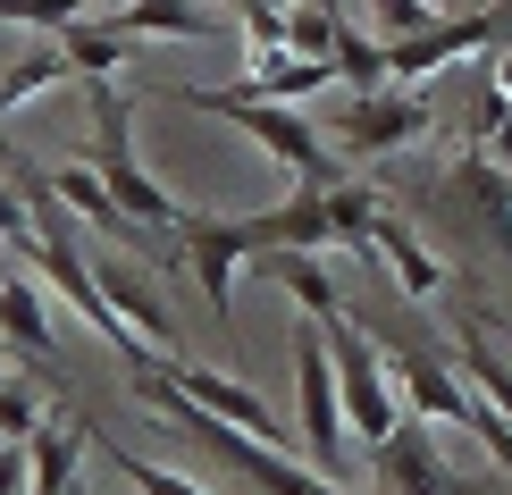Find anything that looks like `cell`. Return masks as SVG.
<instances>
[{
    "mask_svg": "<svg viewBox=\"0 0 512 495\" xmlns=\"http://www.w3.org/2000/svg\"><path fill=\"white\" fill-rule=\"evenodd\" d=\"M168 101H177V110H202V118L244 126V135L261 143V152L286 168L294 185H311V193L345 185V152H336V143L319 135L294 101H261V93H244V84H168Z\"/></svg>",
    "mask_w": 512,
    "mask_h": 495,
    "instance_id": "1",
    "label": "cell"
},
{
    "mask_svg": "<svg viewBox=\"0 0 512 495\" xmlns=\"http://www.w3.org/2000/svg\"><path fill=\"white\" fill-rule=\"evenodd\" d=\"M84 118H93V152H84V168L110 185V202H118L135 227H152V235L177 244V219H185V210L168 202V185H160L152 168H143V152H135V93H118L110 76H93V84H84Z\"/></svg>",
    "mask_w": 512,
    "mask_h": 495,
    "instance_id": "2",
    "label": "cell"
},
{
    "mask_svg": "<svg viewBox=\"0 0 512 495\" xmlns=\"http://www.w3.org/2000/svg\"><path fill=\"white\" fill-rule=\"evenodd\" d=\"M294 386H303V428L294 437L311 445V470H328L336 487L353 479V420H345V386H336V353L328 328L303 311L294 319Z\"/></svg>",
    "mask_w": 512,
    "mask_h": 495,
    "instance_id": "3",
    "label": "cell"
},
{
    "mask_svg": "<svg viewBox=\"0 0 512 495\" xmlns=\"http://www.w3.org/2000/svg\"><path fill=\"white\" fill-rule=\"evenodd\" d=\"M429 135V101L420 84H378V93H336V118H328V143L345 160H387V152H412Z\"/></svg>",
    "mask_w": 512,
    "mask_h": 495,
    "instance_id": "4",
    "label": "cell"
},
{
    "mask_svg": "<svg viewBox=\"0 0 512 495\" xmlns=\"http://www.w3.org/2000/svg\"><path fill=\"white\" fill-rule=\"evenodd\" d=\"M319 328H328V353H336V386H345V420H353V437H361V445H378V437L403 420L395 378H387V361H378V336L361 328L353 311L319 319Z\"/></svg>",
    "mask_w": 512,
    "mask_h": 495,
    "instance_id": "5",
    "label": "cell"
},
{
    "mask_svg": "<svg viewBox=\"0 0 512 495\" xmlns=\"http://www.w3.org/2000/svg\"><path fill=\"white\" fill-rule=\"evenodd\" d=\"M496 42H512V0L471 9V17H429L420 34H395L387 68H395V84H429L437 68H454V59H471V51H496Z\"/></svg>",
    "mask_w": 512,
    "mask_h": 495,
    "instance_id": "6",
    "label": "cell"
},
{
    "mask_svg": "<svg viewBox=\"0 0 512 495\" xmlns=\"http://www.w3.org/2000/svg\"><path fill=\"white\" fill-rule=\"evenodd\" d=\"M370 479H378V495H487L479 479H462V470L437 462V428L420 412H403L387 437L370 445Z\"/></svg>",
    "mask_w": 512,
    "mask_h": 495,
    "instance_id": "7",
    "label": "cell"
},
{
    "mask_svg": "<svg viewBox=\"0 0 512 495\" xmlns=\"http://www.w3.org/2000/svg\"><path fill=\"white\" fill-rule=\"evenodd\" d=\"M429 202L445 210V219L471 227L479 244L504 261V277H512V177H504L496 160H487V152H462V160H454V177H445Z\"/></svg>",
    "mask_w": 512,
    "mask_h": 495,
    "instance_id": "8",
    "label": "cell"
},
{
    "mask_svg": "<svg viewBox=\"0 0 512 495\" xmlns=\"http://www.w3.org/2000/svg\"><path fill=\"white\" fill-rule=\"evenodd\" d=\"M168 386H185V395L202 403V412H219V420H236L244 437H261V445H286L294 428H277V412L261 395H252L244 378H227V370H202V361H168Z\"/></svg>",
    "mask_w": 512,
    "mask_h": 495,
    "instance_id": "9",
    "label": "cell"
},
{
    "mask_svg": "<svg viewBox=\"0 0 512 495\" xmlns=\"http://www.w3.org/2000/svg\"><path fill=\"white\" fill-rule=\"evenodd\" d=\"M0 344H9L17 361H26V370L51 386L59 370V344H51V319H42V277L34 269H17V277H0Z\"/></svg>",
    "mask_w": 512,
    "mask_h": 495,
    "instance_id": "10",
    "label": "cell"
},
{
    "mask_svg": "<svg viewBox=\"0 0 512 495\" xmlns=\"http://www.w3.org/2000/svg\"><path fill=\"white\" fill-rule=\"evenodd\" d=\"M42 185H51L59 202H68L76 219H84V227H101V235H118L126 252H143V261H160V235L126 219V210L110 202V185H101V177H93V168H84V160H68V168H51V177H42Z\"/></svg>",
    "mask_w": 512,
    "mask_h": 495,
    "instance_id": "11",
    "label": "cell"
},
{
    "mask_svg": "<svg viewBox=\"0 0 512 495\" xmlns=\"http://www.w3.org/2000/svg\"><path fill=\"white\" fill-rule=\"evenodd\" d=\"M370 252L395 269V286L412 294V303H437V294H445V269H437V252L420 244V235L403 227L395 210H378V219H370Z\"/></svg>",
    "mask_w": 512,
    "mask_h": 495,
    "instance_id": "12",
    "label": "cell"
},
{
    "mask_svg": "<svg viewBox=\"0 0 512 495\" xmlns=\"http://www.w3.org/2000/svg\"><path fill=\"white\" fill-rule=\"evenodd\" d=\"M244 93H261V101H303V93H336V59H303V51H252V76H244Z\"/></svg>",
    "mask_w": 512,
    "mask_h": 495,
    "instance_id": "13",
    "label": "cell"
},
{
    "mask_svg": "<svg viewBox=\"0 0 512 495\" xmlns=\"http://www.w3.org/2000/svg\"><path fill=\"white\" fill-rule=\"evenodd\" d=\"M93 277H101V294H110V311L126 319V328H135L143 344H152V353H168V361H177V319H168V311H160V294H152V286H143V277H135V269H110V261H101Z\"/></svg>",
    "mask_w": 512,
    "mask_h": 495,
    "instance_id": "14",
    "label": "cell"
},
{
    "mask_svg": "<svg viewBox=\"0 0 512 495\" xmlns=\"http://www.w3.org/2000/svg\"><path fill=\"white\" fill-rule=\"evenodd\" d=\"M252 269H261L277 294H294V303H303L311 319H336V311H345V294H336V277L319 269V252H261Z\"/></svg>",
    "mask_w": 512,
    "mask_h": 495,
    "instance_id": "15",
    "label": "cell"
},
{
    "mask_svg": "<svg viewBox=\"0 0 512 495\" xmlns=\"http://www.w3.org/2000/svg\"><path fill=\"white\" fill-rule=\"evenodd\" d=\"M93 454V428L68 420V428H42L34 437V462H26V495H76V462Z\"/></svg>",
    "mask_w": 512,
    "mask_h": 495,
    "instance_id": "16",
    "label": "cell"
},
{
    "mask_svg": "<svg viewBox=\"0 0 512 495\" xmlns=\"http://www.w3.org/2000/svg\"><path fill=\"white\" fill-rule=\"evenodd\" d=\"M59 84H76V68H68V51H59V42H34V51H17L9 68H0V118L26 110V101H42V93H59Z\"/></svg>",
    "mask_w": 512,
    "mask_h": 495,
    "instance_id": "17",
    "label": "cell"
},
{
    "mask_svg": "<svg viewBox=\"0 0 512 495\" xmlns=\"http://www.w3.org/2000/svg\"><path fill=\"white\" fill-rule=\"evenodd\" d=\"M51 42L68 51L76 84H93V76H118V68H126V51H135V34H118V17H110V26H84V17H68V26H59Z\"/></svg>",
    "mask_w": 512,
    "mask_h": 495,
    "instance_id": "18",
    "label": "cell"
},
{
    "mask_svg": "<svg viewBox=\"0 0 512 495\" xmlns=\"http://www.w3.org/2000/svg\"><path fill=\"white\" fill-rule=\"evenodd\" d=\"M118 17V34H168V42H210L219 26L202 17V0H126V9H110Z\"/></svg>",
    "mask_w": 512,
    "mask_h": 495,
    "instance_id": "19",
    "label": "cell"
},
{
    "mask_svg": "<svg viewBox=\"0 0 512 495\" xmlns=\"http://www.w3.org/2000/svg\"><path fill=\"white\" fill-rule=\"evenodd\" d=\"M336 93H378V84H395L387 68V34H370V26H336Z\"/></svg>",
    "mask_w": 512,
    "mask_h": 495,
    "instance_id": "20",
    "label": "cell"
},
{
    "mask_svg": "<svg viewBox=\"0 0 512 495\" xmlns=\"http://www.w3.org/2000/svg\"><path fill=\"white\" fill-rule=\"evenodd\" d=\"M93 454L110 462V470H118V479L135 487V495H210V487H194V479H185V470H160L152 454H135V445H118V437H101V428H93Z\"/></svg>",
    "mask_w": 512,
    "mask_h": 495,
    "instance_id": "21",
    "label": "cell"
},
{
    "mask_svg": "<svg viewBox=\"0 0 512 495\" xmlns=\"http://www.w3.org/2000/svg\"><path fill=\"white\" fill-rule=\"evenodd\" d=\"M336 26H345V17H336L328 0H286V51L328 59V51H336Z\"/></svg>",
    "mask_w": 512,
    "mask_h": 495,
    "instance_id": "22",
    "label": "cell"
},
{
    "mask_svg": "<svg viewBox=\"0 0 512 495\" xmlns=\"http://www.w3.org/2000/svg\"><path fill=\"white\" fill-rule=\"evenodd\" d=\"M0 437H9V445H34L42 437V412H34V395H26V386H0Z\"/></svg>",
    "mask_w": 512,
    "mask_h": 495,
    "instance_id": "23",
    "label": "cell"
},
{
    "mask_svg": "<svg viewBox=\"0 0 512 495\" xmlns=\"http://www.w3.org/2000/svg\"><path fill=\"white\" fill-rule=\"evenodd\" d=\"M429 17H437L429 0H370V26L387 34V42H395V34H420V26H429Z\"/></svg>",
    "mask_w": 512,
    "mask_h": 495,
    "instance_id": "24",
    "label": "cell"
},
{
    "mask_svg": "<svg viewBox=\"0 0 512 495\" xmlns=\"http://www.w3.org/2000/svg\"><path fill=\"white\" fill-rule=\"evenodd\" d=\"M0 244H17V252L34 244V210H26V193H17L9 177H0Z\"/></svg>",
    "mask_w": 512,
    "mask_h": 495,
    "instance_id": "25",
    "label": "cell"
},
{
    "mask_svg": "<svg viewBox=\"0 0 512 495\" xmlns=\"http://www.w3.org/2000/svg\"><path fill=\"white\" fill-rule=\"evenodd\" d=\"M0 495H26V454H17V445L0 454Z\"/></svg>",
    "mask_w": 512,
    "mask_h": 495,
    "instance_id": "26",
    "label": "cell"
},
{
    "mask_svg": "<svg viewBox=\"0 0 512 495\" xmlns=\"http://www.w3.org/2000/svg\"><path fill=\"white\" fill-rule=\"evenodd\" d=\"M487 68H496V84H504V101H512V42H496V51H487Z\"/></svg>",
    "mask_w": 512,
    "mask_h": 495,
    "instance_id": "27",
    "label": "cell"
},
{
    "mask_svg": "<svg viewBox=\"0 0 512 495\" xmlns=\"http://www.w3.org/2000/svg\"><path fill=\"white\" fill-rule=\"evenodd\" d=\"M487 143H496V152H504V168H512V101H504V118H496V135H487Z\"/></svg>",
    "mask_w": 512,
    "mask_h": 495,
    "instance_id": "28",
    "label": "cell"
},
{
    "mask_svg": "<svg viewBox=\"0 0 512 495\" xmlns=\"http://www.w3.org/2000/svg\"><path fill=\"white\" fill-rule=\"evenodd\" d=\"M0 386H9V370H0Z\"/></svg>",
    "mask_w": 512,
    "mask_h": 495,
    "instance_id": "29",
    "label": "cell"
}]
</instances>
